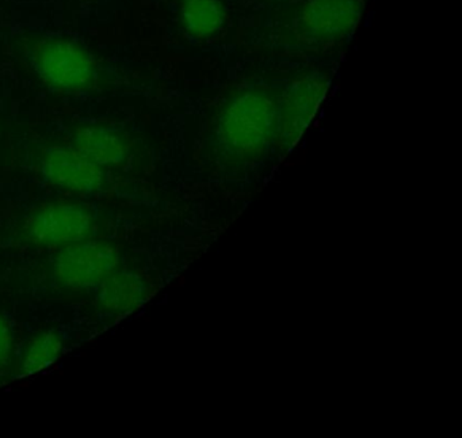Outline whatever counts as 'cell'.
Returning a JSON list of instances; mask_svg holds the SVG:
<instances>
[{"label": "cell", "instance_id": "cell-1", "mask_svg": "<svg viewBox=\"0 0 462 438\" xmlns=\"http://www.w3.org/2000/svg\"><path fill=\"white\" fill-rule=\"evenodd\" d=\"M18 55L37 79L58 93H91L101 82V67L79 42L52 34H31L17 42Z\"/></svg>", "mask_w": 462, "mask_h": 438}, {"label": "cell", "instance_id": "cell-2", "mask_svg": "<svg viewBox=\"0 0 462 438\" xmlns=\"http://www.w3.org/2000/svg\"><path fill=\"white\" fill-rule=\"evenodd\" d=\"M278 96L264 85L235 91L216 120V140L226 154L256 155L277 137Z\"/></svg>", "mask_w": 462, "mask_h": 438}, {"label": "cell", "instance_id": "cell-3", "mask_svg": "<svg viewBox=\"0 0 462 438\" xmlns=\"http://www.w3.org/2000/svg\"><path fill=\"white\" fill-rule=\"evenodd\" d=\"M121 266L120 248L113 242L88 238L59 248L51 261V278L58 288L93 292Z\"/></svg>", "mask_w": 462, "mask_h": 438}, {"label": "cell", "instance_id": "cell-4", "mask_svg": "<svg viewBox=\"0 0 462 438\" xmlns=\"http://www.w3.org/2000/svg\"><path fill=\"white\" fill-rule=\"evenodd\" d=\"M96 215L78 202L39 208L23 224V237L37 247L61 248L94 237Z\"/></svg>", "mask_w": 462, "mask_h": 438}, {"label": "cell", "instance_id": "cell-5", "mask_svg": "<svg viewBox=\"0 0 462 438\" xmlns=\"http://www.w3.org/2000/svg\"><path fill=\"white\" fill-rule=\"evenodd\" d=\"M362 0H305L296 20L300 40L310 47L343 42L361 21Z\"/></svg>", "mask_w": 462, "mask_h": 438}, {"label": "cell", "instance_id": "cell-6", "mask_svg": "<svg viewBox=\"0 0 462 438\" xmlns=\"http://www.w3.org/2000/svg\"><path fill=\"white\" fill-rule=\"evenodd\" d=\"M39 172L48 185L79 196H93L106 182L102 167L78 153L71 145H51L40 156Z\"/></svg>", "mask_w": 462, "mask_h": 438}, {"label": "cell", "instance_id": "cell-7", "mask_svg": "<svg viewBox=\"0 0 462 438\" xmlns=\"http://www.w3.org/2000/svg\"><path fill=\"white\" fill-rule=\"evenodd\" d=\"M329 88V78L321 72L304 75L286 86L278 97L277 137L283 144L297 142L315 117Z\"/></svg>", "mask_w": 462, "mask_h": 438}, {"label": "cell", "instance_id": "cell-8", "mask_svg": "<svg viewBox=\"0 0 462 438\" xmlns=\"http://www.w3.org/2000/svg\"><path fill=\"white\" fill-rule=\"evenodd\" d=\"M71 147L102 169L125 163L131 145L123 132L102 126H82L74 129Z\"/></svg>", "mask_w": 462, "mask_h": 438}, {"label": "cell", "instance_id": "cell-9", "mask_svg": "<svg viewBox=\"0 0 462 438\" xmlns=\"http://www.w3.org/2000/svg\"><path fill=\"white\" fill-rule=\"evenodd\" d=\"M93 292L99 310L106 313H125L134 310L144 299L145 283L137 273L118 267Z\"/></svg>", "mask_w": 462, "mask_h": 438}, {"label": "cell", "instance_id": "cell-10", "mask_svg": "<svg viewBox=\"0 0 462 438\" xmlns=\"http://www.w3.org/2000/svg\"><path fill=\"white\" fill-rule=\"evenodd\" d=\"M226 12L220 0H183L180 21L189 36L209 39L223 31Z\"/></svg>", "mask_w": 462, "mask_h": 438}, {"label": "cell", "instance_id": "cell-11", "mask_svg": "<svg viewBox=\"0 0 462 438\" xmlns=\"http://www.w3.org/2000/svg\"><path fill=\"white\" fill-rule=\"evenodd\" d=\"M64 349V337L58 330H47L34 335L21 359L18 376H31L51 367L60 357Z\"/></svg>", "mask_w": 462, "mask_h": 438}, {"label": "cell", "instance_id": "cell-12", "mask_svg": "<svg viewBox=\"0 0 462 438\" xmlns=\"http://www.w3.org/2000/svg\"><path fill=\"white\" fill-rule=\"evenodd\" d=\"M14 353V332L9 321L0 313V372L10 367Z\"/></svg>", "mask_w": 462, "mask_h": 438}]
</instances>
